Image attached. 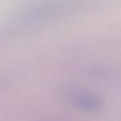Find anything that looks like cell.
<instances>
[{
	"label": "cell",
	"instance_id": "obj_1",
	"mask_svg": "<svg viewBox=\"0 0 121 121\" xmlns=\"http://www.w3.org/2000/svg\"><path fill=\"white\" fill-rule=\"evenodd\" d=\"M67 98L75 107L88 112H99L104 106L98 96L84 91H71L67 94Z\"/></svg>",
	"mask_w": 121,
	"mask_h": 121
}]
</instances>
